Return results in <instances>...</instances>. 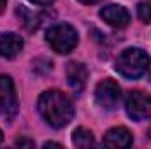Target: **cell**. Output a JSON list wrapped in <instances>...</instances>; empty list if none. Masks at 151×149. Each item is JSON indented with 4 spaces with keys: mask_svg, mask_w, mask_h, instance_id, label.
<instances>
[{
    "mask_svg": "<svg viewBox=\"0 0 151 149\" xmlns=\"http://www.w3.org/2000/svg\"><path fill=\"white\" fill-rule=\"evenodd\" d=\"M37 107L40 116L47 121V125H51L53 128H63L67 126L72 117H74V107L72 102L56 90L51 91H44L39 97Z\"/></svg>",
    "mask_w": 151,
    "mask_h": 149,
    "instance_id": "obj_1",
    "label": "cell"
},
{
    "mask_svg": "<svg viewBox=\"0 0 151 149\" xmlns=\"http://www.w3.org/2000/svg\"><path fill=\"white\" fill-rule=\"evenodd\" d=\"M150 69V56L139 47L125 49L116 60V70L127 79H137L144 75Z\"/></svg>",
    "mask_w": 151,
    "mask_h": 149,
    "instance_id": "obj_2",
    "label": "cell"
},
{
    "mask_svg": "<svg viewBox=\"0 0 151 149\" xmlns=\"http://www.w3.org/2000/svg\"><path fill=\"white\" fill-rule=\"evenodd\" d=\"M46 40L53 51H56L60 54H69L77 46V32L70 25L60 23V25H55L47 30Z\"/></svg>",
    "mask_w": 151,
    "mask_h": 149,
    "instance_id": "obj_3",
    "label": "cell"
},
{
    "mask_svg": "<svg viewBox=\"0 0 151 149\" xmlns=\"http://www.w3.org/2000/svg\"><path fill=\"white\" fill-rule=\"evenodd\" d=\"M18 114V97L9 75H0V117L11 121Z\"/></svg>",
    "mask_w": 151,
    "mask_h": 149,
    "instance_id": "obj_4",
    "label": "cell"
},
{
    "mask_svg": "<svg viewBox=\"0 0 151 149\" xmlns=\"http://www.w3.org/2000/svg\"><path fill=\"white\" fill-rule=\"evenodd\" d=\"M125 109L134 121H144L151 116V97L142 91H132L125 100Z\"/></svg>",
    "mask_w": 151,
    "mask_h": 149,
    "instance_id": "obj_5",
    "label": "cell"
},
{
    "mask_svg": "<svg viewBox=\"0 0 151 149\" xmlns=\"http://www.w3.org/2000/svg\"><path fill=\"white\" fill-rule=\"evenodd\" d=\"M119 98H121V90L116 81L104 79L102 82H99V86L95 90V100L102 109H106V111L116 109V105L119 104Z\"/></svg>",
    "mask_w": 151,
    "mask_h": 149,
    "instance_id": "obj_6",
    "label": "cell"
},
{
    "mask_svg": "<svg viewBox=\"0 0 151 149\" xmlns=\"http://www.w3.org/2000/svg\"><path fill=\"white\" fill-rule=\"evenodd\" d=\"M100 18L109 23L114 28H125L128 23H130V14L125 7L121 5H116V4H111V5H106L102 11H100Z\"/></svg>",
    "mask_w": 151,
    "mask_h": 149,
    "instance_id": "obj_7",
    "label": "cell"
},
{
    "mask_svg": "<svg viewBox=\"0 0 151 149\" xmlns=\"http://www.w3.org/2000/svg\"><path fill=\"white\" fill-rule=\"evenodd\" d=\"M65 75H67V84L70 86V90L76 91V93H81L88 82V70L83 63H77V62H70L67 65V70H65Z\"/></svg>",
    "mask_w": 151,
    "mask_h": 149,
    "instance_id": "obj_8",
    "label": "cell"
},
{
    "mask_svg": "<svg viewBox=\"0 0 151 149\" xmlns=\"http://www.w3.org/2000/svg\"><path fill=\"white\" fill-rule=\"evenodd\" d=\"M104 146L114 149H125L132 146V133L125 128V126H116L111 128L106 135H104Z\"/></svg>",
    "mask_w": 151,
    "mask_h": 149,
    "instance_id": "obj_9",
    "label": "cell"
},
{
    "mask_svg": "<svg viewBox=\"0 0 151 149\" xmlns=\"http://www.w3.org/2000/svg\"><path fill=\"white\" fill-rule=\"evenodd\" d=\"M23 49V39L12 32L0 34V56L2 58H14Z\"/></svg>",
    "mask_w": 151,
    "mask_h": 149,
    "instance_id": "obj_10",
    "label": "cell"
},
{
    "mask_svg": "<svg viewBox=\"0 0 151 149\" xmlns=\"http://www.w3.org/2000/svg\"><path fill=\"white\" fill-rule=\"evenodd\" d=\"M72 144L76 148H93L95 146V139H93V133L90 130H84V128H77L74 133H72Z\"/></svg>",
    "mask_w": 151,
    "mask_h": 149,
    "instance_id": "obj_11",
    "label": "cell"
},
{
    "mask_svg": "<svg viewBox=\"0 0 151 149\" xmlns=\"http://www.w3.org/2000/svg\"><path fill=\"white\" fill-rule=\"evenodd\" d=\"M18 14L23 18V21H25V27L28 28V30H34V28H37L39 21H37V16L34 14V12H30L27 7H18Z\"/></svg>",
    "mask_w": 151,
    "mask_h": 149,
    "instance_id": "obj_12",
    "label": "cell"
},
{
    "mask_svg": "<svg viewBox=\"0 0 151 149\" xmlns=\"http://www.w3.org/2000/svg\"><path fill=\"white\" fill-rule=\"evenodd\" d=\"M137 16L141 21L150 23L151 21V0H144L137 5Z\"/></svg>",
    "mask_w": 151,
    "mask_h": 149,
    "instance_id": "obj_13",
    "label": "cell"
},
{
    "mask_svg": "<svg viewBox=\"0 0 151 149\" xmlns=\"http://www.w3.org/2000/svg\"><path fill=\"white\" fill-rule=\"evenodd\" d=\"M16 146H18V148H34L35 142H34V140H28V139H18V140H16Z\"/></svg>",
    "mask_w": 151,
    "mask_h": 149,
    "instance_id": "obj_14",
    "label": "cell"
},
{
    "mask_svg": "<svg viewBox=\"0 0 151 149\" xmlns=\"http://www.w3.org/2000/svg\"><path fill=\"white\" fill-rule=\"evenodd\" d=\"M32 4H35V5H51L55 0H30Z\"/></svg>",
    "mask_w": 151,
    "mask_h": 149,
    "instance_id": "obj_15",
    "label": "cell"
},
{
    "mask_svg": "<svg viewBox=\"0 0 151 149\" xmlns=\"http://www.w3.org/2000/svg\"><path fill=\"white\" fill-rule=\"evenodd\" d=\"M44 148H62V144H58V142H46Z\"/></svg>",
    "mask_w": 151,
    "mask_h": 149,
    "instance_id": "obj_16",
    "label": "cell"
},
{
    "mask_svg": "<svg viewBox=\"0 0 151 149\" xmlns=\"http://www.w3.org/2000/svg\"><path fill=\"white\" fill-rule=\"evenodd\" d=\"M5 4H7V0H0V14L4 12V9H5Z\"/></svg>",
    "mask_w": 151,
    "mask_h": 149,
    "instance_id": "obj_17",
    "label": "cell"
},
{
    "mask_svg": "<svg viewBox=\"0 0 151 149\" xmlns=\"http://www.w3.org/2000/svg\"><path fill=\"white\" fill-rule=\"evenodd\" d=\"M79 2H83V4H91V2H95V0H79Z\"/></svg>",
    "mask_w": 151,
    "mask_h": 149,
    "instance_id": "obj_18",
    "label": "cell"
},
{
    "mask_svg": "<svg viewBox=\"0 0 151 149\" xmlns=\"http://www.w3.org/2000/svg\"><path fill=\"white\" fill-rule=\"evenodd\" d=\"M2 139H4V135H2V130H0V142H2Z\"/></svg>",
    "mask_w": 151,
    "mask_h": 149,
    "instance_id": "obj_19",
    "label": "cell"
},
{
    "mask_svg": "<svg viewBox=\"0 0 151 149\" xmlns=\"http://www.w3.org/2000/svg\"><path fill=\"white\" fill-rule=\"evenodd\" d=\"M150 135H151V130H150Z\"/></svg>",
    "mask_w": 151,
    "mask_h": 149,
    "instance_id": "obj_20",
    "label": "cell"
}]
</instances>
